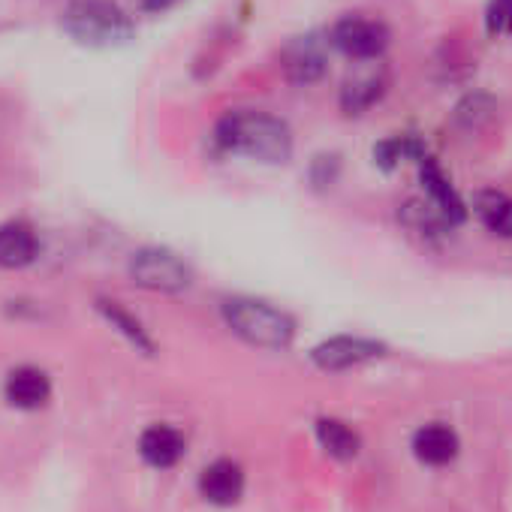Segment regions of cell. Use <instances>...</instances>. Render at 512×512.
<instances>
[{
    "label": "cell",
    "instance_id": "1",
    "mask_svg": "<svg viewBox=\"0 0 512 512\" xmlns=\"http://www.w3.org/2000/svg\"><path fill=\"white\" fill-rule=\"evenodd\" d=\"M214 142L226 154H241L260 163H287L293 157L290 124L260 109H229L214 127Z\"/></svg>",
    "mask_w": 512,
    "mask_h": 512
},
{
    "label": "cell",
    "instance_id": "2",
    "mask_svg": "<svg viewBox=\"0 0 512 512\" xmlns=\"http://www.w3.org/2000/svg\"><path fill=\"white\" fill-rule=\"evenodd\" d=\"M61 25L79 46L88 49H118L136 37L133 19L115 0H70Z\"/></svg>",
    "mask_w": 512,
    "mask_h": 512
},
{
    "label": "cell",
    "instance_id": "3",
    "mask_svg": "<svg viewBox=\"0 0 512 512\" xmlns=\"http://www.w3.org/2000/svg\"><path fill=\"white\" fill-rule=\"evenodd\" d=\"M220 311H223L226 326L238 338H244L247 344H253V347L284 350L296 338V323L284 311H278V308H272L266 302H256V299H226Z\"/></svg>",
    "mask_w": 512,
    "mask_h": 512
},
{
    "label": "cell",
    "instance_id": "4",
    "mask_svg": "<svg viewBox=\"0 0 512 512\" xmlns=\"http://www.w3.org/2000/svg\"><path fill=\"white\" fill-rule=\"evenodd\" d=\"M133 284L154 290V293H181L193 284L190 266L181 260L178 253L166 247H142L130 256L127 266Z\"/></svg>",
    "mask_w": 512,
    "mask_h": 512
},
{
    "label": "cell",
    "instance_id": "5",
    "mask_svg": "<svg viewBox=\"0 0 512 512\" xmlns=\"http://www.w3.org/2000/svg\"><path fill=\"white\" fill-rule=\"evenodd\" d=\"M389 28L380 19L344 16L329 31V46L353 61H377L389 49Z\"/></svg>",
    "mask_w": 512,
    "mask_h": 512
},
{
    "label": "cell",
    "instance_id": "6",
    "mask_svg": "<svg viewBox=\"0 0 512 512\" xmlns=\"http://www.w3.org/2000/svg\"><path fill=\"white\" fill-rule=\"evenodd\" d=\"M281 70L290 85L308 88L320 82L329 70V40L317 34L293 37L281 52Z\"/></svg>",
    "mask_w": 512,
    "mask_h": 512
},
{
    "label": "cell",
    "instance_id": "7",
    "mask_svg": "<svg viewBox=\"0 0 512 512\" xmlns=\"http://www.w3.org/2000/svg\"><path fill=\"white\" fill-rule=\"evenodd\" d=\"M419 181H422L425 199H428L452 226H458V223L467 217V208H464L461 196L455 193L452 181L446 178V172L440 169V163H437L434 157H428V154L419 160Z\"/></svg>",
    "mask_w": 512,
    "mask_h": 512
},
{
    "label": "cell",
    "instance_id": "8",
    "mask_svg": "<svg viewBox=\"0 0 512 512\" xmlns=\"http://www.w3.org/2000/svg\"><path fill=\"white\" fill-rule=\"evenodd\" d=\"M383 347L377 341H368V338H350V335H341V338H329L323 341L320 347H314V362L326 371H341V368H353V365H362L374 356H380Z\"/></svg>",
    "mask_w": 512,
    "mask_h": 512
},
{
    "label": "cell",
    "instance_id": "9",
    "mask_svg": "<svg viewBox=\"0 0 512 512\" xmlns=\"http://www.w3.org/2000/svg\"><path fill=\"white\" fill-rule=\"evenodd\" d=\"M389 88V79L383 70H371V73H359V76H350L341 88V112L344 115H365L371 106H377L383 100Z\"/></svg>",
    "mask_w": 512,
    "mask_h": 512
},
{
    "label": "cell",
    "instance_id": "10",
    "mask_svg": "<svg viewBox=\"0 0 512 512\" xmlns=\"http://www.w3.org/2000/svg\"><path fill=\"white\" fill-rule=\"evenodd\" d=\"M199 491L208 503L229 506L241 497L244 491V473L232 461H214L202 470L199 476Z\"/></svg>",
    "mask_w": 512,
    "mask_h": 512
},
{
    "label": "cell",
    "instance_id": "11",
    "mask_svg": "<svg viewBox=\"0 0 512 512\" xmlns=\"http://www.w3.org/2000/svg\"><path fill=\"white\" fill-rule=\"evenodd\" d=\"M37 235L28 223L0 226V269H25L37 260Z\"/></svg>",
    "mask_w": 512,
    "mask_h": 512
},
{
    "label": "cell",
    "instance_id": "12",
    "mask_svg": "<svg viewBox=\"0 0 512 512\" xmlns=\"http://www.w3.org/2000/svg\"><path fill=\"white\" fill-rule=\"evenodd\" d=\"M413 455L428 467H443L458 455V437L446 425H425L413 437Z\"/></svg>",
    "mask_w": 512,
    "mask_h": 512
},
{
    "label": "cell",
    "instance_id": "13",
    "mask_svg": "<svg viewBox=\"0 0 512 512\" xmlns=\"http://www.w3.org/2000/svg\"><path fill=\"white\" fill-rule=\"evenodd\" d=\"M139 452L151 467H172L184 455V437L169 425H154L142 434Z\"/></svg>",
    "mask_w": 512,
    "mask_h": 512
},
{
    "label": "cell",
    "instance_id": "14",
    "mask_svg": "<svg viewBox=\"0 0 512 512\" xmlns=\"http://www.w3.org/2000/svg\"><path fill=\"white\" fill-rule=\"evenodd\" d=\"M473 214L482 226L500 238H512V196L500 190H476L473 193Z\"/></svg>",
    "mask_w": 512,
    "mask_h": 512
},
{
    "label": "cell",
    "instance_id": "15",
    "mask_svg": "<svg viewBox=\"0 0 512 512\" xmlns=\"http://www.w3.org/2000/svg\"><path fill=\"white\" fill-rule=\"evenodd\" d=\"M52 395L49 377L37 368H19L7 377V401L25 410H34L40 404H46Z\"/></svg>",
    "mask_w": 512,
    "mask_h": 512
},
{
    "label": "cell",
    "instance_id": "16",
    "mask_svg": "<svg viewBox=\"0 0 512 512\" xmlns=\"http://www.w3.org/2000/svg\"><path fill=\"white\" fill-rule=\"evenodd\" d=\"M428 151H425V142L419 139V136H389V139H383V142H377L374 145V163L383 169V172H392V169H398L404 160H422Z\"/></svg>",
    "mask_w": 512,
    "mask_h": 512
},
{
    "label": "cell",
    "instance_id": "17",
    "mask_svg": "<svg viewBox=\"0 0 512 512\" xmlns=\"http://www.w3.org/2000/svg\"><path fill=\"white\" fill-rule=\"evenodd\" d=\"M398 217L404 220L407 229H413V232H419V235H428V238L446 235V232L452 229V223H449L428 199H410V202H404V208H401Z\"/></svg>",
    "mask_w": 512,
    "mask_h": 512
},
{
    "label": "cell",
    "instance_id": "18",
    "mask_svg": "<svg viewBox=\"0 0 512 512\" xmlns=\"http://www.w3.org/2000/svg\"><path fill=\"white\" fill-rule=\"evenodd\" d=\"M317 437H320L323 449L341 461L356 458V452H359V437L338 419H317Z\"/></svg>",
    "mask_w": 512,
    "mask_h": 512
},
{
    "label": "cell",
    "instance_id": "19",
    "mask_svg": "<svg viewBox=\"0 0 512 512\" xmlns=\"http://www.w3.org/2000/svg\"><path fill=\"white\" fill-rule=\"evenodd\" d=\"M494 112H497V103L488 94H470L455 106V124L467 133H476L494 118Z\"/></svg>",
    "mask_w": 512,
    "mask_h": 512
},
{
    "label": "cell",
    "instance_id": "20",
    "mask_svg": "<svg viewBox=\"0 0 512 512\" xmlns=\"http://www.w3.org/2000/svg\"><path fill=\"white\" fill-rule=\"evenodd\" d=\"M100 311H103V317L130 341V344H136L139 350H145V353H151V338L145 335V329H142V323L136 320V317H130L118 302H100Z\"/></svg>",
    "mask_w": 512,
    "mask_h": 512
},
{
    "label": "cell",
    "instance_id": "21",
    "mask_svg": "<svg viewBox=\"0 0 512 512\" xmlns=\"http://www.w3.org/2000/svg\"><path fill=\"white\" fill-rule=\"evenodd\" d=\"M485 31L491 37L512 34V0H488V7H485Z\"/></svg>",
    "mask_w": 512,
    "mask_h": 512
},
{
    "label": "cell",
    "instance_id": "22",
    "mask_svg": "<svg viewBox=\"0 0 512 512\" xmlns=\"http://www.w3.org/2000/svg\"><path fill=\"white\" fill-rule=\"evenodd\" d=\"M311 178H314V184H332L338 178V157L335 154L317 157L314 166H311Z\"/></svg>",
    "mask_w": 512,
    "mask_h": 512
},
{
    "label": "cell",
    "instance_id": "23",
    "mask_svg": "<svg viewBox=\"0 0 512 512\" xmlns=\"http://www.w3.org/2000/svg\"><path fill=\"white\" fill-rule=\"evenodd\" d=\"M175 4H178V0H139V7L148 10V13H163V10H169Z\"/></svg>",
    "mask_w": 512,
    "mask_h": 512
}]
</instances>
